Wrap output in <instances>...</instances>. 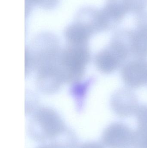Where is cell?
Returning <instances> with one entry per match:
<instances>
[{
	"instance_id": "cell-1",
	"label": "cell",
	"mask_w": 147,
	"mask_h": 148,
	"mask_svg": "<svg viewBox=\"0 0 147 148\" xmlns=\"http://www.w3.org/2000/svg\"><path fill=\"white\" fill-rule=\"evenodd\" d=\"M69 129L58 113L47 107L35 110L28 125V132L34 140L51 145Z\"/></svg>"
},
{
	"instance_id": "cell-2",
	"label": "cell",
	"mask_w": 147,
	"mask_h": 148,
	"mask_svg": "<svg viewBox=\"0 0 147 148\" xmlns=\"http://www.w3.org/2000/svg\"><path fill=\"white\" fill-rule=\"evenodd\" d=\"M91 60L88 45L67 44L61 50L59 65L64 83L73 84L82 81Z\"/></svg>"
},
{
	"instance_id": "cell-3",
	"label": "cell",
	"mask_w": 147,
	"mask_h": 148,
	"mask_svg": "<svg viewBox=\"0 0 147 148\" xmlns=\"http://www.w3.org/2000/svg\"><path fill=\"white\" fill-rule=\"evenodd\" d=\"M130 55L124 42L114 38L108 47L95 56L94 63L101 73L110 74L117 70Z\"/></svg>"
},
{
	"instance_id": "cell-4",
	"label": "cell",
	"mask_w": 147,
	"mask_h": 148,
	"mask_svg": "<svg viewBox=\"0 0 147 148\" xmlns=\"http://www.w3.org/2000/svg\"><path fill=\"white\" fill-rule=\"evenodd\" d=\"M102 142L107 148H130L135 147L134 131L122 123H114L104 130Z\"/></svg>"
},
{
	"instance_id": "cell-5",
	"label": "cell",
	"mask_w": 147,
	"mask_h": 148,
	"mask_svg": "<svg viewBox=\"0 0 147 148\" xmlns=\"http://www.w3.org/2000/svg\"><path fill=\"white\" fill-rule=\"evenodd\" d=\"M124 83L130 88L147 84V60L136 58L123 65L121 72Z\"/></svg>"
},
{
	"instance_id": "cell-6",
	"label": "cell",
	"mask_w": 147,
	"mask_h": 148,
	"mask_svg": "<svg viewBox=\"0 0 147 148\" xmlns=\"http://www.w3.org/2000/svg\"><path fill=\"white\" fill-rule=\"evenodd\" d=\"M111 107L117 116L125 118L135 114L139 106L136 96L128 88L121 89L114 94Z\"/></svg>"
},
{
	"instance_id": "cell-7",
	"label": "cell",
	"mask_w": 147,
	"mask_h": 148,
	"mask_svg": "<svg viewBox=\"0 0 147 148\" xmlns=\"http://www.w3.org/2000/svg\"><path fill=\"white\" fill-rule=\"evenodd\" d=\"M95 34L87 23L75 17L74 21L68 25L64 32L67 44L71 45H88L89 40Z\"/></svg>"
},
{
	"instance_id": "cell-8",
	"label": "cell",
	"mask_w": 147,
	"mask_h": 148,
	"mask_svg": "<svg viewBox=\"0 0 147 148\" xmlns=\"http://www.w3.org/2000/svg\"><path fill=\"white\" fill-rule=\"evenodd\" d=\"M137 127L135 132V147L147 148V104L139 106L135 114Z\"/></svg>"
},
{
	"instance_id": "cell-9",
	"label": "cell",
	"mask_w": 147,
	"mask_h": 148,
	"mask_svg": "<svg viewBox=\"0 0 147 148\" xmlns=\"http://www.w3.org/2000/svg\"><path fill=\"white\" fill-rule=\"evenodd\" d=\"M130 53L136 58L146 59L147 57V31L140 29L131 32Z\"/></svg>"
},
{
	"instance_id": "cell-10",
	"label": "cell",
	"mask_w": 147,
	"mask_h": 148,
	"mask_svg": "<svg viewBox=\"0 0 147 148\" xmlns=\"http://www.w3.org/2000/svg\"><path fill=\"white\" fill-rule=\"evenodd\" d=\"M60 0H25L26 11H28V14L35 6L39 7L45 10L53 9L59 2Z\"/></svg>"
},
{
	"instance_id": "cell-11",
	"label": "cell",
	"mask_w": 147,
	"mask_h": 148,
	"mask_svg": "<svg viewBox=\"0 0 147 148\" xmlns=\"http://www.w3.org/2000/svg\"><path fill=\"white\" fill-rule=\"evenodd\" d=\"M78 148H104V147L102 143H100L89 142L83 143Z\"/></svg>"
},
{
	"instance_id": "cell-12",
	"label": "cell",
	"mask_w": 147,
	"mask_h": 148,
	"mask_svg": "<svg viewBox=\"0 0 147 148\" xmlns=\"http://www.w3.org/2000/svg\"><path fill=\"white\" fill-rule=\"evenodd\" d=\"M37 148H52L50 147L49 145H47V144H44V145H42V146H40V147H38Z\"/></svg>"
},
{
	"instance_id": "cell-13",
	"label": "cell",
	"mask_w": 147,
	"mask_h": 148,
	"mask_svg": "<svg viewBox=\"0 0 147 148\" xmlns=\"http://www.w3.org/2000/svg\"><path fill=\"white\" fill-rule=\"evenodd\" d=\"M130 148H136L135 147H132Z\"/></svg>"
}]
</instances>
